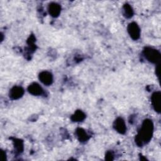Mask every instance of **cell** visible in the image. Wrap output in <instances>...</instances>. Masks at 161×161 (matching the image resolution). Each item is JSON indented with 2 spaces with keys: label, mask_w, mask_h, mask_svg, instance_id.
<instances>
[{
  "label": "cell",
  "mask_w": 161,
  "mask_h": 161,
  "mask_svg": "<svg viewBox=\"0 0 161 161\" xmlns=\"http://www.w3.org/2000/svg\"><path fill=\"white\" fill-rule=\"evenodd\" d=\"M153 133V124L151 119L143 120L138 134L135 136V143L139 147L148 143L152 138Z\"/></svg>",
  "instance_id": "6da1fadb"
},
{
  "label": "cell",
  "mask_w": 161,
  "mask_h": 161,
  "mask_svg": "<svg viewBox=\"0 0 161 161\" xmlns=\"http://www.w3.org/2000/svg\"><path fill=\"white\" fill-rule=\"evenodd\" d=\"M143 54L148 62L153 64H160L161 54L158 50L152 47H146L143 50Z\"/></svg>",
  "instance_id": "7a4b0ae2"
},
{
  "label": "cell",
  "mask_w": 161,
  "mask_h": 161,
  "mask_svg": "<svg viewBox=\"0 0 161 161\" xmlns=\"http://www.w3.org/2000/svg\"><path fill=\"white\" fill-rule=\"evenodd\" d=\"M127 31L130 36L133 40H137L138 39H139L140 36L141 30L136 23L131 22L129 23L127 26Z\"/></svg>",
  "instance_id": "3957f363"
},
{
  "label": "cell",
  "mask_w": 161,
  "mask_h": 161,
  "mask_svg": "<svg viewBox=\"0 0 161 161\" xmlns=\"http://www.w3.org/2000/svg\"><path fill=\"white\" fill-rule=\"evenodd\" d=\"M151 102L153 109L158 113L161 110V93L160 91L154 92L151 96Z\"/></svg>",
  "instance_id": "277c9868"
},
{
  "label": "cell",
  "mask_w": 161,
  "mask_h": 161,
  "mask_svg": "<svg viewBox=\"0 0 161 161\" xmlns=\"http://www.w3.org/2000/svg\"><path fill=\"white\" fill-rule=\"evenodd\" d=\"M38 79L45 86H50L53 83V77L50 72L44 70L41 72L38 75Z\"/></svg>",
  "instance_id": "5b68a950"
},
{
  "label": "cell",
  "mask_w": 161,
  "mask_h": 161,
  "mask_svg": "<svg viewBox=\"0 0 161 161\" xmlns=\"http://www.w3.org/2000/svg\"><path fill=\"white\" fill-rule=\"evenodd\" d=\"M25 92L24 89L18 86H13L9 91V96L12 100H16L21 98Z\"/></svg>",
  "instance_id": "8992f818"
},
{
  "label": "cell",
  "mask_w": 161,
  "mask_h": 161,
  "mask_svg": "<svg viewBox=\"0 0 161 161\" xmlns=\"http://www.w3.org/2000/svg\"><path fill=\"white\" fill-rule=\"evenodd\" d=\"M114 130L120 134H125L126 131V126L125 120L121 118H117L113 123Z\"/></svg>",
  "instance_id": "52a82bcc"
},
{
  "label": "cell",
  "mask_w": 161,
  "mask_h": 161,
  "mask_svg": "<svg viewBox=\"0 0 161 161\" xmlns=\"http://www.w3.org/2000/svg\"><path fill=\"white\" fill-rule=\"evenodd\" d=\"M29 93L33 96H40L43 93V89L40 85L36 82H33L30 84L27 88Z\"/></svg>",
  "instance_id": "ba28073f"
},
{
  "label": "cell",
  "mask_w": 161,
  "mask_h": 161,
  "mask_svg": "<svg viewBox=\"0 0 161 161\" xmlns=\"http://www.w3.org/2000/svg\"><path fill=\"white\" fill-rule=\"evenodd\" d=\"M48 11L52 17L57 18L60 14L61 6L57 3H51L48 4Z\"/></svg>",
  "instance_id": "9c48e42d"
},
{
  "label": "cell",
  "mask_w": 161,
  "mask_h": 161,
  "mask_svg": "<svg viewBox=\"0 0 161 161\" xmlns=\"http://www.w3.org/2000/svg\"><path fill=\"white\" fill-rule=\"evenodd\" d=\"M75 135H76L79 141L82 143L86 142L89 139V135L86 133L85 130H84L82 128H77L76 129Z\"/></svg>",
  "instance_id": "30bf717a"
},
{
  "label": "cell",
  "mask_w": 161,
  "mask_h": 161,
  "mask_svg": "<svg viewBox=\"0 0 161 161\" xmlns=\"http://www.w3.org/2000/svg\"><path fill=\"white\" fill-rule=\"evenodd\" d=\"M86 118L85 113L81 110H77L71 116V120L74 122H80L82 121Z\"/></svg>",
  "instance_id": "8fae6325"
},
{
  "label": "cell",
  "mask_w": 161,
  "mask_h": 161,
  "mask_svg": "<svg viewBox=\"0 0 161 161\" xmlns=\"http://www.w3.org/2000/svg\"><path fill=\"white\" fill-rule=\"evenodd\" d=\"M134 12L132 7L129 4H125L123 6V14L126 18H130L133 16Z\"/></svg>",
  "instance_id": "7c38bea8"
},
{
  "label": "cell",
  "mask_w": 161,
  "mask_h": 161,
  "mask_svg": "<svg viewBox=\"0 0 161 161\" xmlns=\"http://www.w3.org/2000/svg\"><path fill=\"white\" fill-rule=\"evenodd\" d=\"M14 148L16 150V152L18 153H21L23 150V142L22 140L19 139H15L14 141Z\"/></svg>",
  "instance_id": "4fadbf2b"
},
{
  "label": "cell",
  "mask_w": 161,
  "mask_h": 161,
  "mask_svg": "<svg viewBox=\"0 0 161 161\" xmlns=\"http://www.w3.org/2000/svg\"><path fill=\"white\" fill-rule=\"evenodd\" d=\"M114 159V155L111 151H108L105 155V160H113Z\"/></svg>",
  "instance_id": "5bb4252c"
},
{
  "label": "cell",
  "mask_w": 161,
  "mask_h": 161,
  "mask_svg": "<svg viewBox=\"0 0 161 161\" xmlns=\"http://www.w3.org/2000/svg\"><path fill=\"white\" fill-rule=\"evenodd\" d=\"M1 154H2V155H3V161L6 160V152H4L3 150H1Z\"/></svg>",
  "instance_id": "9a60e30c"
}]
</instances>
